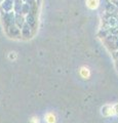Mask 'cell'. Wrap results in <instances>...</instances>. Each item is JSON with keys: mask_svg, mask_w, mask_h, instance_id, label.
Wrapping results in <instances>:
<instances>
[{"mask_svg": "<svg viewBox=\"0 0 118 123\" xmlns=\"http://www.w3.org/2000/svg\"><path fill=\"white\" fill-rule=\"evenodd\" d=\"M45 119H46L47 123H56V116L52 113H48L46 115V117H45Z\"/></svg>", "mask_w": 118, "mask_h": 123, "instance_id": "1", "label": "cell"}, {"mask_svg": "<svg viewBox=\"0 0 118 123\" xmlns=\"http://www.w3.org/2000/svg\"><path fill=\"white\" fill-rule=\"evenodd\" d=\"M80 74H81L82 77H84V78H88L89 75H90V73H89V70H88V69L82 68L81 70H80Z\"/></svg>", "mask_w": 118, "mask_h": 123, "instance_id": "2", "label": "cell"}]
</instances>
